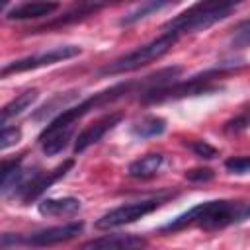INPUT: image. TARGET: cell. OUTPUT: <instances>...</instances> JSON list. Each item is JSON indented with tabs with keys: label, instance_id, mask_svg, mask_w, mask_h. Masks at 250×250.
Segmentation results:
<instances>
[{
	"label": "cell",
	"instance_id": "6da1fadb",
	"mask_svg": "<svg viewBox=\"0 0 250 250\" xmlns=\"http://www.w3.org/2000/svg\"><path fill=\"white\" fill-rule=\"evenodd\" d=\"M246 207L238 201H227V199H215L197 203L186 213L178 215L164 227H160V232H178L188 227H199L203 230H219L232 223L244 221Z\"/></svg>",
	"mask_w": 250,
	"mask_h": 250
},
{
	"label": "cell",
	"instance_id": "d6986e66",
	"mask_svg": "<svg viewBox=\"0 0 250 250\" xmlns=\"http://www.w3.org/2000/svg\"><path fill=\"white\" fill-rule=\"evenodd\" d=\"M229 43H230V47H234V49L250 47V20L242 21V23L232 31Z\"/></svg>",
	"mask_w": 250,
	"mask_h": 250
},
{
	"label": "cell",
	"instance_id": "ac0fdd59",
	"mask_svg": "<svg viewBox=\"0 0 250 250\" xmlns=\"http://www.w3.org/2000/svg\"><path fill=\"white\" fill-rule=\"evenodd\" d=\"M166 6H170V4H168V2H145V4H141L139 8H135L133 12H129L127 16H123L121 21H119V25H131V23H135V21L146 18L150 12H158V10L166 8Z\"/></svg>",
	"mask_w": 250,
	"mask_h": 250
},
{
	"label": "cell",
	"instance_id": "5b68a950",
	"mask_svg": "<svg viewBox=\"0 0 250 250\" xmlns=\"http://www.w3.org/2000/svg\"><path fill=\"white\" fill-rule=\"evenodd\" d=\"M170 197H172V193H164V195H156V197H150V199H141V201H133V203L115 207V209H111L109 213L102 215L96 221V229H104L105 230V229H115V227H123V225L135 223L137 219L156 211Z\"/></svg>",
	"mask_w": 250,
	"mask_h": 250
},
{
	"label": "cell",
	"instance_id": "d4e9b609",
	"mask_svg": "<svg viewBox=\"0 0 250 250\" xmlns=\"http://www.w3.org/2000/svg\"><path fill=\"white\" fill-rule=\"evenodd\" d=\"M244 219H250V207H246V211H244Z\"/></svg>",
	"mask_w": 250,
	"mask_h": 250
},
{
	"label": "cell",
	"instance_id": "277c9868",
	"mask_svg": "<svg viewBox=\"0 0 250 250\" xmlns=\"http://www.w3.org/2000/svg\"><path fill=\"white\" fill-rule=\"evenodd\" d=\"M223 68H213L207 70L199 76L189 78L188 82H176L172 86L166 88H154V90H146L141 94V100L145 104H158V102H166V100H178V98H186V96H199V94H211L221 90L217 84H213V76L221 74Z\"/></svg>",
	"mask_w": 250,
	"mask_h": 250
},
{
	"label": "cell",
	"instance_id": "e0dca14e",
	"mask_svg": "<svg viewBox=\"0 0 250 250\" xmlns=\"http://www.w3.org/2000/svg\"><path fill=\"white\" fill-rule=\"evenodd\" d=\"M166 129V121L158 115H145L139 121L133 123L131 133L139 139H150V137H158L162 135Z\"/></svg>",
	"mask_w": 250,
	"mask_h": 250
},
{
	"label": "cell",
	"instance_id": "52a82bcc",
	"mask_svg": "<svg viewBox=\"0 0 250 250\" xmlns=\"http://www.w3.org/2000/svg\"><path fill=\"white\" fill-rule=\"evenodd\" d=\"M84 230V223H66V225H59V227H49L43 230H37L33 234H29L23 242L35 248H45V246H55L61 242H68L72 238H76L80 232Z\"/></svg>",
	"mask_w": 250,
	"mask_h": 250
},
{
	"label": "cell",
	"instance_id": "ba28073f",
	"mask_svg": "<svg viewBox=\"0 0 250 250\" xmlns=\"http://www.w3.org/2000/svg\"><path fill=\"white\" fill-rule=\"evenodd\" d=\"M72 166H74V158H68V160H64L62 164H59L57 168H53V170H49V172H37V174L31 178V182L23 188V191L20 193L21 201H23V203H29V201L37 199L47 188H51L55 182H59L61 178H64V176L70 172Z\"/></svg>",
	"mask_w": 250,
	"mask_h": 250
},
{
	"label": "cell",
	"instance_id": "2e32d148",
	"mask_svg": "<svg viewBox=\"0 0 250 250\" xmlns=\"http://www.w3.org/2000/svg\"><path fill=\"white\" fill-rule=\"evenodd\" d=\"M37 98H39V92H37L35 88H31V90H25L23 94H20L18 98H14L10 104H6L4 109H2V117H0L2 127H6V123H8L10 119H14V117H18L20 113H23Z\"/></svg>",
	"mask_w": 250,
	"mask_h": 250
},
{
	"label": "cell",
	"instance_id": "4fadbf2b",
	"mask_svg": "<svg viewBox=\"0 0 250 250\" xmlns=\"http://www.w3.org/2000/svg\"><path fill=\"white\" fill-rule=\"evenodd\" d=\"M162 162H164V156L162 154L150 152V154H145V156L133 160L129 164V168H127V174L131 178H139V180L141 178H150V176H154L160 170Z\"/></svg>",
	"mask_w": 250,
	"mask_h": 250
},
{
	"label": "cell",
	"instance_id": "7a4b0ae2",
	"mask_svg": "<svg viewBox=\"0 0 250 250\" xmlns=\"http://www.w3.org/2000/svg\"><path fill=\"white\" fill-rule=\"evenodd\" d=\"M232 10H234V4H227V2H199L191 8H188L184 14L170 20L164 25V29L178 37L184 33L203 31V29L211 27L213 23L225 20Z\"/></svg>",
	"mask_w": 250,
	"mask_h": 250
},
{
	"label": "cell",
	"instance_id": "44dd1931",
	"mask_svg": "<svg viewBox=\"0 0 250 250\" xmlns=\"http://www.w3.org/2000/svg\"><path fill=\"white\" fill-rule=\"evenodd\" d=\"M21 139V131L18 127H2V135H0V148L6 150L10 146H14L18 141Z\"/></svg>",
	"mask_w": 250,
	"mask_h": 250
},
{
	"label": "cell",
	"instance_id": "603a6c76",
	"mask_svg": "<svg viewBox=\"0 0 250 250\" xmlns=\"http://www.w3.org/2000/svg\"><path fill=\"white\" fill-rule=\"evenodd\" d=\"M186 178L189 182H195V184H205V182H211L215 178V172L211 168H191L186 172Z\"/></svg>",
	"mask_w": 250,
	"mask_h": 250
},
{
	"label": "cell",
	"instance_id": "9c48e42d",
	"mask_svg": "<svg viewBox=\"0 0 250 250\" xmlns=\"http://www.w3.org/2000/svg\"><path fill=\"white\" fill-rule=\"evenodd\" d=\"M121 119H123V113H121V111H115V113L104 115V117H100L98 121L86 125V127L78 133V137H76V141H74V152L80 154V152H84L88 146L100 143L102 137H104L107 131H111Z\"/></svg>",
	"mask_w": 250,
	"mask_h": 250
},
{
	"label": "cell",
	"instance_id": "ffe728a7",
	"mask_svg": "<svg viewBox=\"0 0 250 250\" xmlns=\"http://www.w3.org/2000/svg\"><path fill=\"white\" fill-rule=\"evenodd\" d=\"M225 168L232 174H248L250 172V156H230L225 160Z\"/></svg>",
	"mask_w": 250,
	"mask_h": 250
},
{
	"label": "cell",
	"instance_id": "7402d4cb",
	"mask_svg": "<svg viewBox=\"0 0 250 250\" xmlns=\"http://www.w3.org/2000/svg\"><path fill=\"white\" fill-rule=\"evenodd\" d=\"M189 148H191L199 158H205V160H211V158H215V156L219 154L217 148L211 146L207 141H193V143L189 145Z\"/></svg>",
	"mask_w": 250,
	"mask_h": 250
},
{
	"label": "cell",
	"instance_id": "8992f818",
	"mask_svg": "<svg viewBox=\"0 0 250 250\" xmlns=\"http://www.w3.org/2000/svg\"><path fill=\"white\" fill-rule=\"evenodd\" d=\"M80 53H82V49L78 45L55 47L51 51H45V53H39V55H29V57H23V59H18V61L6 64L2 68V76L14 74V72L35 70V68H41V66H49V64H55V62H61V61H66V59H72V57H78Z\"/></svg>",
	"mask_w": 250,
	"mask_h": 250
},
{
	"label": "cell",
	"instance_id": "9a60e30c",
	"mask_svg": "<svg viewBox=\"0 0 250 250\" xmlns=\"http://www.w3.org/2000/svg\"><path fill=\"white\" fill-rule=\"evenodd\" d=\"M72 131H74V127H66V129L51 131V133H41L39 135V143H41L43 152L47 156H55L61 150H64L68 141H70V137H72Z\"/></svg>",
	"mask_w": 250,
	"mask_h": 250
},
{
	"label": "cell",
	"instance_id": "cb8c5ba5",
	"mask_svg": "<svg viewBox=\"0 0 250 250\" xmlns=\"http://www.w3.org/2000/svg\"><path fill=\"white\" fill-rule=\"evenodd\" d=\"M248 123H250V121H248V117H238V119L230 121L227 129H234V131H240V129H244V127H246Z\"/></svg>",
	"mask_w": 250,
	"mask_h": 250
},
{
	"label": "cell",
	"instance_id": "7c38bea8",
	"mask_svg": "<svg viewBox=\"0 0 250 250\" xmlns=\"http://www.w3.org/2000/svg\"><path fill=\"white\" fill-rule=\"evenodd\" d=\"M39 213L45 217H70L80 211V199L76 197H49L39 203Z\"/></svg>",
	"mask_w": 250,
	"mask_h": 250
},
{
	"label": "cell",
	"instance_id": "8fae6325",
	"mask_svg": "<svg viewBox=\"0 0 250 250\" xmlns=\"http://www.w3.org/2000/svg\"><path fill=\"white\" fill-rule=\"evenodd\" d=\"M61 8L59 2H23L20 6H14L6 18L8 20H35V18H47L53 12Z\"/></svg>",
	"mask_w": 250,
	"mask_h": 250
},
{
	"label": "cell",
	"instance_id": "3957f363",
	"mask_svg": "<svg viewBox=\"0 0 250 250\" xmlns=\"http://www.w3.org/2000/svg\"><path fill=\"white\" fill-rule=\"evenodd\" d=\"M178 39H180L178 35H174V33H170V31H164L160 37L152 39L150 43L141 45V47H137L135 51H131V53H127V55H123V57L111 61L109 64H105V66L100 70V74H104V76H107V74L113 76V74H123V72L137 70V68H141V66L152 62V61H158L160 57H164V55L176 45Z\"/></svg>",
	"mask_w": 250,
	"mask_h": 250
},
{
	"label": "cell",
	"instance_id": "5bb4252c",
	"mask_svg": "<svg viewBox=\"0 0 250 250\" xmlns=\"http://www.w3.org/2000/svg\"><path fill=\"white\" fill-rule=\"evenodd\" d=\"M102 8H104V4H80V6L72 8L70 12H66L64 16H61L59 20H55V21H51V23H45V25L33 29V31H47V29H53V27H61V25H68V23L80 21V20H84V18H88V16H94V14H96L98 10H102Z\"/></svg>",
	"mask_w": 250,
	"mask_h": 250
},
{
	"label": "cell",
	"instance_id": "30bf717a",
	"mask_svg": "<svg viewBox=\"0 0 250 250\" xmlns=\"http://www.w3.org/2000/svg\"><path fill=\"white\" fill-rule=\"evenodd\" d=\"M146 238L131 232H119V234H105L94 240H88L80 246V250H145Z\"/></svg>",
	"mask_w": 250,
	"mask_h": 250
}]
</instances>
